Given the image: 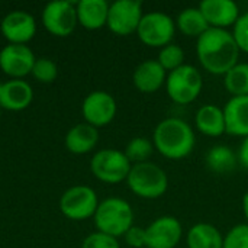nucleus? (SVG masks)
Listing matches in <instances>:
<instances>
[{"label":"nucleus","instance_id":"f257e3e1","mask_svg":"<svg viewBox=\"0 0 248 248\" xmlns=\"http://www.w3.org/2000/svg\"><path fill=\"white\" fill-rule=\"evenodd\" d=\"M238 44L228 29L209 28L196 39V57L205 71L225 76L240 61Z\"/></svg>","mask_w":248,"mask_h":248},{"label":"nucleus","instance_id":"f03ea898","mask_svg":"<svg viewBox=\"0 0 248 248\" xmlns=\"http://www.w3.org/2000/svg\"><path fill=\"white\" fill-rule=\"evenodd\" d=\"M155 151L167 160H183L192 154L196 145L195 131L182 118L170 116L157 124L153 132Z\"/></svg>","mask_w":248,"mask_h":248},{"label":"nucleus","instance_id":"7ed1b4c3","mask_svg":"<svg viewBox=\"0 0 248 248\" xmlns=\"http://www.w3.org/2000/svg\"><path fill=\"white\" fill-rule=\"evenodd\" d=\"M93 219L99 232L119 238L134 227V209L125 199L110 196L99 202Z\"/></svg>","mask_w":248,"mask_h":248},{"label":"nucleus","instance_id":"20e7f679","mask_svg":"<svg viewBox=\"0 0 248 248\" xmlns=\"http://www.w3.org/2000/svg\"><path fill=\"white\" fill-rule=\"evenodd\" d=\"M128 189L138 198L154 201L166 195L169 189L167 173L155 163L145 161L132 164L126 179Z\"/></svg>","mask_w":248,"mask_h":248},{"label":"nucleus","instance_id":"39448f33","mask_svg":"<svg viewBox=\"0 0 248 248\" xmlns=\"http://www.w3.org/2000/svg\"><path fill=\"white\" fill-rule=\"evenodd\" d=\"M202 89L203 77L201 70L195 65L185 64L167 74L166 92L170 100L176 105L186 106L193 103L201 96Z\"/></svg>","mask_w":248,"mask_h":248},{"label":"nucleus","instance_id":"423d86ee","mask_svg":"<svg viewBox=\"0 0 248 248\" xmlns=\"http://www.w3.org/2000/svg\"><path fill=\"white\" fill-rule=\"evenodd\" d=\"M131 169L132 164L125 153L115 148H105L97 151L90 161V170L93 176L97 180L109 185L126 182Z\"/></svg>","mask_w":248,"mask_h":248},{"label":"nucleus","instance_id":"0eeeda50","mask_svg":"<svg viewBox=\"0 0 248 248\" xmlns=\"http://www.w3.org/2000/svg\"><path fill=\"white\" fill-rule=\"evenodd\" d=\"M176 33V22L164 12L144 13L137 29L138 39L150 48H163L171 44Z\"/></svg>","mask_w":248,"mask_h":248},{"label":"nucleus","instance_id":"6e6552de","mask_svg":"<svg viewBox=\"0 0 248 248\" xmlns=\"http://www.w3.org/2000/svg\"><path fill=\"white\" fill-rule=\"evenodd\" d=\"M99 206L97 193L84 185L67 189L60 199V209L71 221H84L94 217Z\"/></svg>","mask_w":248,"mask_h":248},{"label":"nucleus","instance_id":"1a4fd4ad","mask_svg":"<svg viewBox=\"0 0 248 248\" xmlns=\"http://www.w3.org/2000/svg\"><path fill=\"white\" fill-rule=\"evenodd\" d=\"M144 16L142 3L138 0H116L109 6L108 23L110 32L118 36L137 33L140 22Z\"/></svg>","mask_w":248,"mask_h":248},{"label":"nucleus","instance_id":"9d476101","mask_svg":"<svg viewBox=\"0 0 248 248\" xmlns=\"http://www.w3.org/2000/svg\"><path fill=\"white\" fill-rule=\"evenodd\" d=\"M41 19L49 33L61 38L71 35L78 23L76 4L67 0H55L48 3L42 10Z\"/></svg>","mask_w":248,"mask_h":248},{"label":"nucleus","instance_id":"9b49d317","mask_svg":"<svg viewBox=\"0 0 248 248\" xmlns=\"http://www.w3.org/2000/svg\"><path fill=\"white\" fill-rule=\"evenodd\" d=\"M183 238V225L173 215L155 218L145 228V248H176Z\"/></svg>","mask_w":248,"mask_h":248},{"label":"nucleus","instance_id":"f8f14e48","mask_svg":"<svg viewBox=\"0 0 248 248\" xmlns=\"http://www.w3.org/2000/svg\"><path fill=\"white\" fill-rule=\"evenodd\" d=\"M116 100L115 97L103 90H94L89 93L81 105V113L84 121L94 126L102 128L109 125L116 116Z\"/></svg>","mask_w":248,"mask_h":248},{"label":"nucleus","instance_id":"ddd939ff","mask_svg":"<svg viewBox=\"0 0 248 248\" xmlns=\"http://www.w3.org/2000/svg\"><path fill=\"white\" fill-rule=\"evenodd\" d=\"M35 55L26 45L7 44L0 51V68L12 78H22L32 73Z\"/></svg>","mask_w":248,"mask_h":248},{"label":"nucleus","instance_id":"4468645a","mask_svg":"<svg viewBox=\"0 0 248 248\" xmlns=\"http://www.w3.org/2000/svg\"><path fill=\"white\" fill-rule=\"evenodd\" d=\"M0 31L9 44L26 45V42H29L36 33V22L31 13L25 10H13L3 17Z\"/></svg>","mask_w":248,"mask_h":248},{"label":"nucleus","instance_id":"2eb2a0df","mask_svg":"<svg viewBox=\"0 0 248 248\" xmlns=\"http://www.w3.org/2000/svg\"><path fill=\"white\" fill-rule=\"evenodd\" d=\"M205 16L209 28L228 29L234 28L240 19V7L232 0H203L198 6Z\"/></svg>","mask_w":248,"mask_h":248},{"label":"nucleus","instance_id":"dca6fc26","mask_svg":"<svg viewBox=\"0 0 248 248\" xmlns=\"http://www.w3.org/2000/svg\"><path fill=\"white\" fill-rule=\"evenodd\" d=\"M167 71L158 64L157 60H145L137 65L132 74V83L141 93L151 94L166 86Z\"/></svg>","mask_w":248,"mask_h":248},{"label":"nucleus","instance_id":"f3484780","mask_svg":"<svg viewBox=\"0 0 248 248\" xmlns=\"http://www.w3.org/2000/svg\"><path fill=\"white\" fill-rule=\"evenodd\" d=\"M33 99V90L29 83L22 78H12L3 83L0 93V108L6 110L19 112L26 109Z\"/></svg>","mask_w":248,"mask_h":248},{"label":"nucleus","instance_id":"a211bd4d","mask_svg":"<svg viewBox=\"0 0 248 248\" xmlns=\"http://www.w3.org/2000/svg\"><path fill=\"white\" fill-rule=\"evenodd\" d=\"M225 134L246 138L248 137V96L231 97L224 106Z\"/></svg>","mask_w":248,"mask_h":248},{"label":"nucleus","instance_id":"6ab92c4d","mask_svg":"<svg viewBox=\"0 0 248 248\" xmlns=\"http://www.w3.org/2000/svg\"><path fill=\"white\" fill-rule=\"evenodd\" d=\"M195 128L211 138H218L225 134L224 108L212 103L202 105L195 113Z\"/></svg>","mask_w":248,"mask_h":248},{"label":"nucleus","instance_id":"aec40b11","mask_svg":"<svg viewBox=\"0 0 248 248\" xmlns=\"http://www.w3.org/2000/svg\"><path fill=\"white\" fill-rule=\"evenodd\" d=\"M109 6L110 4L106 0H80L76 4L78 23L89 31L106 26Z\"/></svg>","mask_w":248,"mask_h":248},{"label":"nucleus","instance_id":"412c9836","mask_svg":"<svg viewBox=\"0 0 248 248\" xmlns=\"http://www.w3.org/2000/svg\"><path fill=\"white\" fill-rule=\"evenodd\" d=\"M65 148L73 154H87L99 142L97 128L89 125L87 122L74 125L65 135Z\"/></svg>","mask_w":248,"mask_h":248},{"label":"nucleus","instance_id":"4be33fe9","mask_svg":"<svg viewBox=\"0 0 248 248\" xmlns=\"http://www.w3.org/2000/svg\"><path fill=\"white\" fill-rule=\"evenodd\" d=\"M187 248H222V232L209 222L195 224L186 234Z\"/></svg>","mask_w":248,"mask_h":248},{"label":"nucleus","instance_id":"5701e85b","mask_svg":"<svg viewBox=\"0 0 248 248\" xmlns=\"http://www.w3.org/2000/svg\"><path fill=\"white\" fill-rule=\"evenodd\" d=\"M205 161L206 167L215 174H230L240 164L237 153L228 145L211 147L206 153Z\"/></svg>","mask_w":248,"mask_h":248},{"label":"nucleus","instance_id":"b1692460","mask_svg":"<svg viewBox=\"0 0 248 248\" xmlns=\"http://www.w3.org/2000/svg\"><path fill=\"white\" fill-rule=\"evenodd\" d=\"M174 22L176 29H179L185 36L189 38L198 39L209 29V25L199 7H186L180 10Z\"/></svg>","mask_w":248,"mask_h":248},{"label":"nucleus","instance_id":"393cba45","mask_svg":"<svg viewBox=\"0 0 248 248\" xmlns=\"http://www.w3.org/2000/svg\"><path fill=\"white\" fill-rule=\"evenodd\" d=\"M224 87L231 97L248 96V62H238L224 76Z\"/></svg>","mask_w":248,"mask_h":248},{"label":"nucleus","instance_id":"a878e982","mask_svg":"<svg viewBox=\"0 0 248 248\" xmlns=\"http://www.w3.org/2000/svg\"><path fill=\"white\" fill-rule=\"evenodd\" d=\"M155 148L153 140L145 137H135L132 138L125 147V155L131 161V164H140L150 161V157L154 154Z\"/></svg>","mask_w":248,"mask_h":248},{"label":"nucleus","instance_id":"bb28decb","mask_svg":"<svg viewBox=\"0 0 248 248\" xmlns=\"http://www.w3.org/2000/svg\"><path fill=\"white\" fill-rule=\"evenodd\" d=\"M185 51L180 45L177 44H169L166 46H163L160 51H158V64L167 71V74L170 71H174L176 68L185 65Z\"/></svg>","mask_w":248,"mask_h":248},{"label":"nucleus","instance_id":"cd10ccee","mask_svg":"<svg viewBox=\"0 0 248 248\" xmlns=\"http://www.w3.org/2000/svg\"><path fill=\"white\" fill-rule=\"evenodd\" d=\"M35 80L39 83H52L58 76L57 64L49 58H38L33 64L32 73Z\"/></svg>","mask_w":248,"mask_h":248},{"label":"nucleus","instance_id":"c85d7f7f","mask_svg":"<svg viewBox=\"0 0 248 248\" xmlns=\"http://www.w3.org/2000/svg\"><path fill=\"white\" fill-rule=\"evenodd\" d=\"M222 248H248V224H237L224 235Z\"/></svg>","mask_w":248,"mask_h":248},{"label":"nucleus","instance_id":"c756f323","mask_svg":"<svg viewBox=\"0 0 248 248\" xmlns=\"http://www.w3.org/2000/svg\"><path fill=\"white\" fill-rule=\"evenodd\" d=\"M81 248H121V246L118 243V238L97 231L84 238Z\"/></svg>","mask_w":248,"mask_h":248},{"label":"nucleus","instance_id":"7c9ffc66","mask_svg":"<svg viewBox=\"0 0 248 248\" xmlns=\"http://www.w3.org/2000/svg\"><path fill=\"white\" fill-rule=\"evenodd\" d=\"M232 35H234V38H235V41L238 44L240 51L248 54V12L243 13L240 16V19L234 25Z\"/></svg>","mask_w":248,"mask_h":248},{"label":"nucleus","instance_id":"2f4dec72","mask_svg":"<svg viewBox=\"0 0 248 248\" xmlns=\"http://www.w3.org/2000/svg\"><path fill=\"white\" fill-rule=\"evenodd\" d=\"M124 238L131 248H145V228L134 225L126 231Z\"/></svg>","mask_w":248,"mask_h":248},{"label":"nucleus","instance_id":"473e14b6","mask_svg":"<svg viewBox=\"0 0 248 248\" xmlns=\"http://www.w3.org/2000/svg\"><path fill=\"white\" fill-rule=\"evenodd\" d=\"M237 155H238V163H240V166H243L244 169H247L248 170V137L243 138V142H241V145H240V148H238Z\"/></svg>","mask_w":248,"mask_h":248},{"label":"nucleus","instance_id":"72a5a7b5","mask_svg":"<svg viewBox=\"0 0 248 248\" xmlns=\"http://www.w3.org/2000/svg\"><path fill=\"white\" fill-rule=\"evenodd\" d=\"M243 214H244L246 221H247L248 224V190L244 193V196H243Z\"/></svg>","mask_w":248,"mask_h":248},{"label":"nucleus","instance_id":"f704fd0d","mask_svg":"<svg viewBox=\"0 0 248 248\" xmlns=\"http://www.w3.org/2000/svg\"><path fill=\"white\" fill-rule=\"evenodd\" d=\"M1 89H3V83L0 81V93H1Z\"/></svg>","mask_w":248,"mask_h":248},{"label":"nucleus","instance_id":"c9c22d12","mask_svg":"<svg viewBox=\"0 0 248 248\" xmlns=\"http://www.w3.org/2000/svg\"><path fill=\"white\" fill-rule=\"evenodd\" d=\"M0 116H1V108H0Z\"/></svg>","mask_w":248,"mask_h":248}]
</instances>
